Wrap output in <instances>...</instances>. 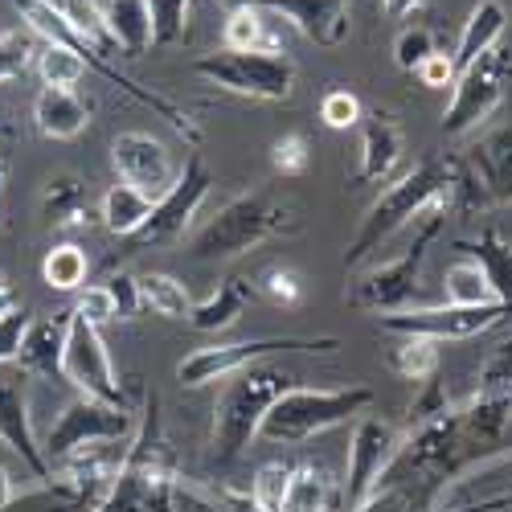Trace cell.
Here are the masks:
<instances>
[{
    "label": "cell",
    "instance_id": "obj_18",
    "mask_svg": "<svg viewBox=\"0 0 512 512\" xmlns=\"http://www.w3.org/2000/svg\"><path fill=\"white\" fill-rule=\"evenodd\" d=\"M406 156V132L394 119V111H369L361 119V164L353 181L357 185H386Z\"/></svg>",
    "mask_w": 512,
    "mask_h": 512
},
{
    "label": "cell",
    "instance_id": "obj_12",
    "mask_svg": "<svg viewBox=\"0 0 512 512\" xmlns=\"http://www.w3.org/2000/svg\"><path fill=\"white\" fill-rule=\"evenodd\" d=\"M209 189H213V173L205 168V160L193 152L189 160H185V168H181V177H177V185L168 189L156 205H152V213H148V222L127 238V254H136V250H156V246H173V242H181L185 234H189V226H193V218L201 213V205H205V197H209Z\"/></svg>",
    "mask_w": 512,
    "mask_h": 512
},
{
    "label": "cell",
    "instance_id": "obj_47",
    "mask_svg": "<svg viewBox=\"0 0 512 512\" xmlns=\"http://www.w3.org/2000/svg\"><path fill=\"white\" fill-rule=\"evenodd\" d=\"M74 312H78L82 320H91L95 328L111 324V320H115V300H111V291H107V283H95V287H82V291H78V304H74Z\"/></svg>",
    "mask_w": 512,
    "mask_h": 512
},
{
    "label": "cell",
    "instance_id": "obj_38",
    "mask_svg": "<svg viewBox=\"0 0 512 512\" xmlns=\"http://www.w3.org/2000/svg\"><path fill=\"white\" fill-rule=\"evenodd\" d=\"M476 394L484 398H508L512 402V336H504L500 345L484 357L476 373Z\"/></svg>",
    "mask_w": 512,
    "mask_h": 512
},
{
    "label": "cell",
    "instance_id": "obj_15",
    "mask_svg": "<svg viewBox=\"0 0 512 512\" xmlns=\"http://www.w3.org/2000/svg\"><path fill=\"white\" fill-rule=\"evenodd\" d=\"M111 164L123 185H132L140 193H148L152 201H160L168 189L177 185V164L164 140L148 136V132H123L111 144Z\"/></svg>",
    "mask_w": 512,
    "mask_h": 512
},
{
    "label": "cell",
    "instance_id": "obj_39",
    "mask_svg": "<svg viewBox=\"0 0 512 512\" xmlns=\"http://www.w3.org/2000/svg\"><path fill=\"white\" fill-rule=\"evenodd\" d=\"M37 54V37L29 29H5L0 33V82H13L29 66H37Z\"/></svg>",
    "mask_w": 512,
    "mask_h": 512
},
{
    "label": "cell",
    "instance_id": "obj_4",
    "mask_svg": "<svg viewBox=\"0 0 512 512\" xmlns=\"http://www.w3.org/2000/svg\"><path fill=\"white\" fill-rule=\"evenodd\" d=\"M369 386H340V390H312V386H287L263 418L259 439L267 447H304L308 439L332 431V426L357 422L373 406Z\"/></svg>",
    "mask_w": 512,
    "mask_h": 512
},
{
    "label": "cell",
    "instance_id": "obj_22",
    "mask_svg": "<svg viewBox=\"0 0 512 512\" xmlns=\"http://www.w3.org/2000/svg\"><path fill=\"white\" fill-rule=\"evenodd\" d=\"M66 328H70V312L66 316H46V320H33L29 336H25V349L17 369L25 377H62V357H66Z\"/></svg>",
    "mask_w": 512,
    "mask_h": 512
},
{
    "label": "cell",
    "instance_id": "obj_51",
    "mask_svg": "<svg viewBox=\"0 0 512 512\" xmlns=\"http://www.w3.org/2000/svg\"><path fill=\"white\" fill-rule=\"evenodd\" d=\"M13 308H17V295H13V287H9L5 279H0V316L13 312Z\"/></svg>",
    "mask_w": 512,
    "mask_h": 512
},
{
    "label": "cell",
    "instance_id": "obj_6",
    "mask_svg": "<svg viewBox=\"0 0 512 512\" xmlns=\"http://www.w3.org/2000/svg\"><path fill=\"white\" fill-rule=\"evenodd\" d=\"M451 209H426L422 218L410 226L414 238L406 242V250L390 263H377L369 267L353 287H349V304L361 312H377V316H390V312H406L414 308L418 291H422V267H426V254L439 242V234L447 230Z\"/></svg>",
    "mask_w": 512,
    "mask_h": 512
},
{
    "label": "cell",
    "instance_id": "obj_14",
    "mask_svg": "<svg viewBox=\"0 0 512 512\" xmlns=\"http://www.w3.org/2000/svg\"><path fill=\"white\" fill-rule=\"evenodd\" d=\"M62 381L82 394V398H99L111 406H127L123 398V381L111 365V353L103 345V332L82 320L78 312H70V328H66V357H62Z\"/></svg>",
    "mask_w": 512,
    "mask_h": 512
},
{
    "label": "cell",
    "instance_id": "obj_33",
    "mask_svg": "<svg viewBox=\"0 0 512 512\" xmlns=\"http://www.w3.org/2000/svg\"><path fill=\"white\" fill-rule=\"evenodd\" d=\"M140 291H144V308H152L164 320H189V312H193L189 287L181 279H173V275L148 271V275H140Z\"/></svg>",
    "mask_w": 512,
    "mask_h": 512
},
{
    "label": "cell",
    "instance_id": "obj_40",
    "mask_svg": "<svg viewBox=\"0 0 512 512\" xmlns=\"http://www.w3.org/2000/svg\"><path fill=\"white\" fill-rule=\"evenodd\" d=\"M431 54H435V33L426 29V25H406L394 37V66L406 70V74H414Z\"/></svg>",
    "mask_w": 512,
    "mask_h": 512
},
{
    "label": "cell",
    "instance_id": "obj_25",
    "mask_svg": "<svg viewBox=\"0 0 512 512\" xmlns=\"http://www.w3.org/2000/svg\"><path fill=\"white\" fill-rule=\"evenodd\" d=\"M41 222L50 230H78L91 222V201L78 177H50L41 189Z\"/></svg>",
    "mask_w": 512,
    "mask_h": 512
},
{
    "label": "cell",
    "instance_id": "obj_7",
    "mask_svg": "<svg viewBox=\"0 0 512 512\" xmlns=\"http://www.w3.org/2000/svg\"><path fill=\"white\" fill-rule=\"evenodd\" d=\"M140 414H132V406H111L99 398H74L58 410L54 426L41 439V451H46L50 467L70 463L78 455H87L95 447H111V443H127L136 435Z\"/></svg>",
    "mask_w": 512,
    "mask_h": 512
},
{
    "label": "cell",
    "instance_id": "obj_42",
    "mask_svg": "<svg viewBox=\"0 0 512 512\" xmlns=\"http://www.w3.org/2000/svg\"><path fill=\"white\" fill-rule=\"evenodd\" d=\"M271 164H275V173L283 177H300L308 173V164H312V144L304 132H287L271 144Z\"/></svg>",
    "mask_w": 512,
    "mask_h": 512
},
{
    "label": "cell",
    "instance_id": "obj_20",
    "mask_svg": "<svg viewBox=\"0 0 512 512\" xmlns=\"http://www.w3.org/2000/svg\"><path fill=\"white\" fill-rule=\"evenodd\" d=\"M504 29H508V9L500 5V0H480V5L467 13L463 33H459V41H455V54H451L455 78H459V70H467L472 62H480L484 54L500 50Z\"/></svg>",
    "mask_w": 512,
    "mask_h": 512
},
{
    "label": "cell",
    "instance_id": "obj_28",
    "mask_svg": "<svg viewBox=\"0 0 512 512\" xmlns=\"http://www.w3.org/2000/svg\"><path fill=\"white\" fill-rule=\"evenodd\" d=\"M443 291H447V304H459V308H476V304H496L504 295L496 291L488 267L472 254L455 259L447 271H443Z\"/></svg>",
    "mask_w": 512,
    "mask_h": 512
},
{
    "label": "cell",
    "instance_id": "obj_46",
    "mask_svg": "<svg viewBox=\"0 0 512 512\" xmlns=\"http://www.w3.org/2000/svg\"><path fill=\"white\" fill-rule=\"evenodd\" d=\"M168 512H234V508L197 484H185V476H181L173 484V496H168Z\"/></svg>",
    "mask_w": 512,
    "mask_h": 512
},
{
    "label": "cell",
    "instance_id": "obj_13",
    "mask_svg": "<svg viewBox=\"0 0 512 512\" xmlns=\"http://www.w3.org/2000/svg\"><path fill=\"white\" fill-rule=\"evenodd\" d=\"M377 324L390 336H431V340H472L492 328L512 324V300L496 304H476V308H459V304H439V308H406L377 316Z\"/></svg>",
    "mask_w": 512,
    "mask_h": 512
},
{
    "label": "cell",
    "instance_id": "obj_32",
    "mask_svg": "<svg viewBox=\"0 0 512 512\" xmlns=\"http://www.w3.org/2000/svg\"><path fill=\"white\" fill-rule=\"evenodd\" d=\"M91 275V259L87 250L74 246V242H58L46 259H41V279L54 291H82Z\"/></svg>",
    "mask_w": 512,
    "mask_h": 512
},
{
    "label": "cell",
    "instance_id": "obj_11",
    "mask_svg": "<svg viewBox=\"0 0 512 512\" xmlns=\"http://www.w3.org/2000/svg\"><path fill=\"white\" fill-rule=\"evenodd\" d=\"M406 431L394 426L390 418L381 414H361L353 422V435H349V463H345V512H361L369 504V496L386 484L390 467L402 451Z\"/></svg>",
    "mask_w": 512,
    "mask_h": 512
},
{
    "label": "cell",
    "instance_id": "obj_10",
    "mask_svg": "<svg viewBox=\"0 0 512 512\" xmlns=\"http://www.w3.org/2000/svg\"><path fill=\"white\" fill-rule=\"evenodd\" d=\"M512 87V50H492L480 62H472L467 70H459L447 111H443V136L447 140H463L480 132V127L496 115V107L504 103Z\"/></svg>",
    "mask_w": 512,
    "mask_h": 512
},
{
    "label": "cell",
    "instance_id": "obj_34",
    "mask_svg": "<svg viewBox=\"0 0 512 512\" xmlns=\"http://www.w3.org/2000/svg\"><path fill=\"white\" fill-rule=\"evenodd\" d=\"M54 5L62 9V17L70 21V29L87 41L91 50H99L103 58L115 50V37H111V29H107V13H103V5L99 0H54Z\"/></svg>",
    "mask_w": 512,
    "mask_h": 512
},
{
    "label": "cell",
    "instance_id": "obj_8",
    "mask_svg": "<svg viewBox=\"0 0 512 512\" xmlns=\"http://www.w3.org/2000/svg\"><path fill=\"white\" fill-rule=\"evenodd\" d=\"M336 349H340L336 336H254V340H230V345H205L177 361V381L185 390H201L250 365H263L275 353H336Z\"/></svg>",
    "mask_w": 512,
    "mask_h": 512
},
{
    "label": "cell",
    "instance_id": "obj_43",
    "mask_svg": "<svg viewBox=\"0 0 512 512\" xmlns=\"http://www.w3.org/2000/svg\"><path fill=\"white\" fill-rule=\"evenodd\" d=\"M29 328H33V312L21 308V304H17L13 312L0 316V369H9V365L21 361V349H25Z\"/></svg>",
    "mask_w": 512,
    "mask_h": 512
},
{
    "label": "cell",
    "instance_id": "obj_1",
    "mask_svg": "<svg viewBox=\"0 0 512 512\" xmlns=\"http://www.w3.org/2000/svg\"><path fill=\"white\" fill-rule=\"evenodd\" d=\"M467 197H480L472 173H467V164L455 160V156H426L418 160L410 173H402L398 181H390L373 197V205L365 209V218L345 250V271H357L365 267L377 250H386L402 230H410L426 209H455L459 201ZM472 205V201H467Z\"/></svg>",
    "mask_w": 512,
    "mask_h": 512
},
{
    "label": "cell",
    "instance_id": "obj_45",
    "mask_svg": "<svg viewBox=\"0 0 512 512\" xmlns=\"http://www.w3.org/2000/svg\"><path fill=\"white\" fill-rule=\"evenodd\" d=\"M107 291H111V300H115V320H136L144 312V291H140V275L132 271H115L107 275Z\"/></svg>",
    "mask_w": 512,
    "mask_h": 512
},
{
    "label": "cell",
    "instance_id": "obj_2",
    "mask_svg": "<svg viewBox=\"0 0 512 512\" xmlns=\"http://www.w3.org/2000/svg\"><path fill=\"white\" fill-rule=\"evenodd\" d=\"M287 386H291V377L275 365H250L226 377L218 406H213V426H209V463L218 472L234 467L250 451V443L263 431L267 410Z\"/></svg>",
    "mask_w": 512,
    "mask_h": 512
},
{
    "label": "cell",
    "instance_id": "obj_41",
    "mask_svg": "<svg viewBox=\"0 0 512 512\" xmlns=\"http://www.w3.org/2000/svg\"><path fill=\"white\" fill-rule=\"evenodd\" d=\"M259 291L267 295V300L275 304V308H300L304 304V279L295 275L291 267H267L263 275H259Z\"/></svg>",
    "mask_w": 512,
    "mask_h": 512
},
{
    "label": "cell",
    "instance_id": "obj_31",
    "mask_svg": "<svg viewBox=\"0 0 512 512\" xmlns=\"http://www.w3.org/2000/svg\"><path fill=\"white\" fill-rule=\"evenodd\" d=\"M222 50H267V54H283L275 41L267 37V21L259 5H234L222 29Z\"/></svg>",
    "mask_w": 512,
    "mask_h": 512
},
{
    "label": "cell",
    "instance_id": "obj_16",
    "mask_svg": "<svg viewBox=\"0 0 512 512\" xmlns=\"http://www.w3.org/2000/svg\"><path fill=\"white\" fill-rule=\"evenodd\" d=\"M0 443H5L37 484L54 480V467L46 459L33 431V414H29V390H25V373H5L0 369Z\"/></svg>",
    "mask_w": 512,
    "mask_h": 512
},
{
    "label": "cell",
    "instance_id": "obj_27",
    "mask_svg": "<svg viewBox=\"0 0 512 512\" xmlns=\"http://www.w3.org/2000/svg\"><path fill=\"white\" fill-rule=\"evenodd\" d=\"M152 197L148 193H140V189H132V185H123V181H115L107 193H103V201H99V218H103V230L107 234H115V238H132L144 222H148V213H152Z\"/></svg>",
    "mask_w": 512,
    "mask_h": 512
},
{
    "label": "cell",
    "instance_id": "obj_49",
    "mask_svg": "<svg viewBox=\"0 0 512 512\" xmlns=\"http://www.w3.org/2000/svg\"><path fill=\"white\" fill-rule=\"evenodd\" d=\"M381 9H386L390 21H414L422 13H431L435 0H381Z\"/></svg>",
    "mask_w": 512,
    "mask_h": 512
},
{
    "label": "cell",
    "instance_id": "obj_50",
    "mask_svg": "<svg viewBox=\"0 0 512 512\" xmlns=\"http://www.w3.org/2000/svg\"><path fill=\"white\" fill-rule=\"evenodd\" d=\"M17 500H21V492H17V480H13V472H9V467L0 463V512H9Z\"/></svg>",
    "mask_w": 512,
    "mask_h": 512
},
{
    "label": "cell",
    "instance_id": "obj_9",
    "mask_svg": "<svg viewBox=\"0 0 512 512\" xmlns=\"http://www.w3.org/2000/svg\"><path fill=\"white\" fill-rule=\"evenodd\" d=\"M193 74L205 78L238 99H259V103H287L295 95V62L287 54L267 50H218L201 54L193 62Z\"/></svg>",
    "mask_w": 512,
    "mask_h": 512
},
{
    "label": "cell",
    "instance_id": "obj_37",
    "mask_svg": "<svg viewBox=\"0 0 512 512\" xmlns=\"http://www.w3.org/2000/svg\"><path fill=\"white\" fill-rule=\"evenodd\" d=\"M37 74H41V87H58V91H74L82 74H87V62L82 54L66 50V46H41L37 54Z\"/></svg>",
    "mask_w": 512,
    "mask_h": 512
},
{
    "label": "cell",
    "instance_id": "obj_30",
    "mask_svg": "<svg viewBox=\"0 0 512 512\" xmlns=\"http://www.w3.org/2000/svg\"><path fill=\"white\" fill-rule=\"evenodd\" d=\"M291 472H295V463L287 459H267L254 467V476H250V512H283L287 508V492H291Z\"/></svg>",
    "mask_w": 512,
    "mask_h": 512
},
{
    "label": "cell",
    "instance_id": "obj_19",
    "mask_svg": "<svg viewBox=\"0 0 512 512\" xmlns=\"http://www.w3.org/2000/svg\"><path fill=\"white\" fill-rule=\"evenodd\" d=\"M463 164L488 205H500V209L512 205V123L492 127L488 136H480Z\"/></svg>",
    "mask_w": 512,
    "mask_h": 512
},
{
    "label": "cell",
    "instance_id": "obj_17",
    "mask_svg": "<svg viewBox=\"0 0 512 512\" xmlns=\"http://www.w3.org/2000/svg\"><path fill=\"white\" fill-rule=\"evenodd\" d=\"M242 5H259L263 13L283 17L295 33L324 50H336L349 37V0H242Z\"/></svg>",
    "mask_w": 512,
    "mask_h": 512
},
{
    "label": "cell",
    "instance_id": "obj_24",
    "mask_svg": "<svg viewBox=\"0 0 512 512\" xmlns=\"http://www.w3.org/2000/svg\"><path fill=\"white\" fill-rule=\"evenodd\" d=\"M283 512H345V488L324 463H295Z\"/></svg>",
    "mask_w": 512,
    "mask_h": 512
},
{
    "label": "cell",
    "instance_id": "obj_35",
    "mask_svg": "<svg viewBox=\"0 0 512 512\" xmlns=\"http://www.w3.org/2000/svg\"><path fill=\"white\" fill-rule=\"evenodd\" d=\"M459 250H467L472 259H480L496 283V291L504 300H512V242L500 230H484L476 242H459Z\"/></svg>",
    "mask_w": 512,
    "mask_h": 512
},
{
    "label": "cell",
    "instance_id": "obj_21",
    "mask_svg": "<svg viewBox=\"0 0 512 512\" xmlns=\"http://www.w3.org/2000/svg\"><path fill=\"white\" fill-rule=\"evenodd\" d=\"M33 127L46 140H78L91 127V107L82 103L74 91L41 87L33 99Z\"/></svg>",
    "mask_w": 512,
    "mask_h": 512
},
{
    "label": "cell",
    "instance_id": "obj_29",
    "mask_svg": "<svg viewBox=\"0 0 512 512\" xmlns=\"http://www.w3.org/2000/svg\"><path fill=\"white\" fill-rule=\"evenodd\" d=\"M386 365L402 377V381H431L439 373V340L431 336H394V345L386 353Z\"/></svg>",
    "mask_w": 512,
    "mask_h": 512
},
{
    "label": "cell",
    "instance_id": "obj_26",
    "mask_svg": "<svg viewBox=\"0 0 512 512\" xmlns=\"http://www.w3.org/2000/svg\"><path fill=\"white\" fill-rule=\"evenodd\" d=\"M107 29L115 37V50H123L127 58H140L152 46V13L148 0H107Z\"/></svg>",
    "mask_w": 512,
    "mask_h": 512
},
{
    "label": "cell",
    "instance_id": "obj_23",
    "mask_svg": "<svg viewBox=\"0 0 512 512\" xmlns=\"http://www.w3.org/2000/svg\"><path fill=\"white\" fill-rule=\"evenodd\" d=\"M250 300H254L250 283L238 279V275H230V279H222L218 287H213L201 304H193L189 324H193L197 332H205V336H222V332H230V328L242 320V312H246Z\"/></svg>",
    "mask_w": 512,
    "mask_h": 512
},
{
    "label": "cell",
    "instance_id": "obj_44",
    "mask_svg": "<svg viewBox=\"0 0 512 512\" xmlns=\"http://www.w3.org/2000/svg\"><path fill=\"white\" fill-rule=\"evenodd\" d=\"M320 119H324V127H332V132H349V127H361L365 107H361V99L353 91L336 87V91H328L320 99Z\"/></svg>",
    "mask_w": 512,
    "mask_h": 512
},
{
    "label": "cell",
    "instance_id": "obj_52",
    "mask_svg": "<svg viewBox=\"0 0 512 512\" xmlns=\"http://www.w3.org/2000/svg\"><path fill=\"white\" fill-rule=\"evenodd\" d=\"M0 193H5V160H0Z\"/></svg>",
    "mask_w": 512,
    "mask_h": 512
},
{
    "label": "cell",
    "instance_id": "obj_3",
    "mask_svg": "<svg viewBox=\"0 0 512 512\" xmlns=\"http://www.w3.org/2000/svg\"><path fill=\"white\" fill-rule=\"evenodd\" d=\"M295 213L283 197H275V189H250L230 197L213 218L189 238V254L197 263H226V259H242L246 250L263 246L279 234H291Z\"/></svg>",
    "mask_w": 512,
    "mask_h": 512
},
{
    "label": "cell",
    "instance_id": "obj_5",
    "mask_svg": "<svg viewBox=\"0 0 512 512\" xmlns=\"http://www.w3.org/2000/svg\"><path fill=\"white\" fill-rule=\"evenodd\" d=\"M13 9L21 13V21H25V29L33 33V37H41L46 46H66V50H74V54H82V62H87L91 70H99L111 87H119L123 95H132L140 107H148V111H156L168 127H173L177 136H185L189 144H201V127L193 123V115L185 111V107H177L173 99H164V95H156V91H148V87H140L136 78H127V74H119L99 50H91L87 41H82L74 29H70V21L62 17V9L54 5V0H13Z\"/></svg>",
    "mask_w": 512,
    "mask_h": 512
},
{
    "label": "cell",
    "instance_id": "obj_36",
    "mask_svg": "<svg viewBox=\"0 0 512 512\" xmlns=\"http://www.w3.org/2000/svg\"><path fill=\"white\" fill-rule=\"evenodd\" d=\"M148 13H152V46L168 50L189 37L193 0H148Z\"/></svg>",
    "mask_w": 512,
    "mask_h": 512
},
{
    "label": "cell",
    "instance_id": "obj_48",
    "mask_svg": "<svg viewBox=\"0 0 512 512\" xmlns=\"http://www.w3.org/2000/svg\"><path fill=\"white\" fill-rule=\"evenodd\" d=\"M414 78L422 82L426 91H447V87H455V62H451V54H431L418 70H414Z\"/></svg>",
    "mask_w": 512,
    "mask_h": 512
}]
</instances>
